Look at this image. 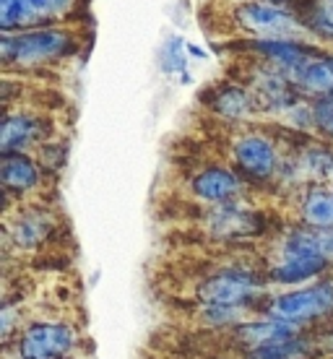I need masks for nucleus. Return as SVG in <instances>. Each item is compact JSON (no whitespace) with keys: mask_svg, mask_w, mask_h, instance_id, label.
Instances as JSON below:
<instances>
[{"mask_svg":"<svg viewBox=\"0 0 333 359\" xmlns=\"http://www.w3.org/2000/svg\"><path fill=\"white\" fill-rule=\"evenodd\" d=\"M18 359H73L79 333L65 320H32L8 344Z\"/></svg>","mask_w":333,"mask_h":359,"instance_id":"3","label":"nucleus"},{"mask_svg":"<svg viewBox=\"0 0 333 359\" xmlns=\"http://www.w3.org/2000/svg\"><path fill=\"white\" fill-rule=\"evenodd\" d=\"M232 156L237 170L243 172L245 177L263 182V180H273L279 175L281 156L279 149L271 144L269 138H263L258 133L240 135L232 146Z\"/></svg>","mask_w":333,"mask_h":359,"instance_id":"6","label":"nucleus"},{"mask_svg":"<svg viewBox=\"0 0 333 359\" xmlns=\"http://www.w3.org/2000/svg\"><path fill=\"white\" fill-rule=\"evenodd\" d=\"M263 3H279V0H263Z\"/></svg>","mask_w":333,"mask_h":359,"instance_id":"23","label":"nucleus"},{"mask_svg":"<svg viewBox=\"0 0 333 359\" xmlns=\"http://www.w3.org/2000/svg\"><path fill=\"white\" fill-rule=\"evenodd\" d=\"M294 83L315 99L333 97V57H310L294 76Z\"/></svg>","mask_w":333,"mask_h":359,"instance_id":"14","label":"nucleus"},{"mask_svg":"<svg viewBox=\"0 0 333 359\" xmlns=\"http://www.w3.org/2000/svg\"><path fill=\"white\" fill-rule=\"evenodd\" d=\"M0 18H3L6 32L13 27H21L27 18H32L29 0H0Z\"/></svg>","mask_w":333,"mask_h":359,"instance_id":"18","label":"nucleus"},{"mask_svg":"<svg viewBox=\"0 0 333 359\" xmlns=\"http://www.w3.org/2000/svg\"><path fill=\"white\" fill-rule=\"evenodd\" d=\"M211 232L217 237H245V234L258 232V216L250 211H243L237 206V201L232 203H222L211 211Z\"/></svg>","mask_w":333,"mask_h":359,"instance_id":"11","label":"nucleus"},{"mask_svg":"<svg viewBox=\"0 0 333 359\" xmlns=\"http://www.w3.org/2000/svg\"><path fill=\"white\" fill-rule=\"evenodd\" d=\"M302 333H305V328L266 315V318H250L243 325H237L234 331H229V339H232L234 346L243 349V354H247V351L263 349V346H271V344L297 339Z\"/></svg>","mask_w":333,"mask_h":359,"instance_id":"7","label":"nucleus"},{"mask_svg":"<svg viewBox=\"0 0 333 359\" xmlns=\"http://www.w3.org/2000/svg\"><path fill=\"white\" fill-rule=\"evenodd\" d=\"M266 315L279 318L299 328L323 320L333 315V278H318L305 287L287 289L281 294H273L266 302Z\"/></svg>","mask_w":333,"mask_h":359,"instance_id":"2","label":"nucleus"},{"mask_svg":"<svg viewBox=\"0 0 333 359\" xmlns=\"http://www.w3.org/2000/svg\"><path fill=\"white\" fill-rule=\"evenodd\" d=\"M73 50V39L68 32L60 29H34V32H18L3 34V57L18 65H39L63 53Z\"/></svg>","mask_w":333,"mask_h":359,"instance_id":"4","label":"nucleus"},{"mask_svg":"<svg viewBox=\"0 0 333 359\" xmlns=\"http://www.w3.org/2000/svg\"><path fill=\"white\" fill-rule=\"evenodd\" d=\"M313 354H315V344L302 333L297 339L247 351V354H243V359H313Z\"/></svg>","mask_w":333,"mask_h":359,"instance_id":"17","label":"nucleus"},{"mask_svg":"<svg viewBox=\"0 0 333 359\" xmlns=\"http://www.w3.org/2000/svg\"><path fill=\"white\" fill-rule=\"evenodd\" d=\"M76 0H29L32 16H55V13H65L73 8Z\"/></svg>","mask_w":333,"mask_h":359,"instance_id":"21","label":"nucleus"},{"mask_svg":"<svg viewBox=\"0 0 333 359\" xmlns=\"http://www.w3.org/2000/svg\"><path fill=\"white\" fill-rule=\"evenodd\" d=\"M0 180H3V188L8 193L24 196L29 190H34L39 185V167L34 164L32 156L27 154H3L0 159Z\"/></svg>","mask_w":333,"mask_h":359,"instance_id":"9","label":"nucleus"},{"mask_svg":"<svg viewBox=\"0 0 333 359\" xmlns=\"http://www.w3.org/2000/svg\"><path fill=\"white\" fill-rule=\"evenodd\" d=\"M55 232V222L50 214H39V211H29V214H18V219L11 222L8 237L13 240L16 248H24V250H32V248H39L47 237Z\"/></svg>","mask_w":333,"mask_h":359,"instance_id":"13","label":"nucleus"},{"mask_svg":"<svg viewBox=\"0 0 333 359\" xmlns=\"http://www.w3.org/2000/svg\"><path fill=\"white\" fill-rule=\"evenodd\" d=\"M211 109L226 120H243L250 117L255 109V97L240 86H222L211 99Z\"/></svg>","mask_w":333,"mask_h":359,"instance_id":"16","label":"nucleus"},{"mask_svg":"<svg viewBox=\"0 0 333 359\" xmlns=\"http://www.w3.org/2000/svg\"><path fill=\"white\" fill-rule=\"evenodd\" d=\"M323 344H325V346H328V349L333 351V328H328V333H325V336H323Z\"/></svg>","mask_w":333,"mask_h":359,"instance_id":"22","label":"nucleus"},{"mask_svg":"<svg viewBox=\"0 0 333 359\" xmlns=\"http://www.w3.org/2000/svg\"><path fill=\"white\" fill-rule=\"evenodd\" d=\"M250 50L261 53L263 57H269L279 71H284L287 76H292V79H294V76L302 71V65L310 60V55H307L294 39H255V42H250Z\"/></svg>","mask_w":333,"mask_h":359,"instance_id":"10","label":"nucleus"},{"mask_svg":"<svg viewBox=\"0 0 333 359\" xmlns=\"http://www.w3.org/2000/svg\"><path fill=\"white\" fill-rule=\"evenodd\" d=\"M310 32H318L323 36H333V0L318 6L313 18H310Z\"/></svg>","mask_w":333,"mask_h":359,"instance_id":"20","label":"nucleus"},{"mask_svg":"<svg viewBox=\"0 0 333 359\" xmlns=\"http://www.w3.org/2000/svg\"><path fill=\"white\" fill-rule=\"evenodd\" d=\"M302 224L315 229H333V190L310 188L299 203Z\"/></svg>","mask_w":333,"mask_h":359,"instance_id":"15","label":"nucleus"},{"mask_svg":"<svg viewBox=\"0 0 333 359\" xmlns=\"http://www.w3.org/2000/svg\"><path fill=\"white\" fill-rule=\"evenodd\" d=\"M190 193L211 206L232 203L243 193V177L226 167H206L190 180Z\"/></svg>","mask_w":333,"mask_h":359,"instance_id":"8","label":"nucleus"},{"mask_svg":"<svg viewBox=\"0 0 333 359\" xmlns=\"http://www.w3.org/2000/svg\"><path fill=\"white\" fill-rule=\"evenodd\" d=\"M39 120L32 115H24V112H18V115H8L6 117V123H3V130H0V149L3 154H24L29 146L39 141Z\"/></svg>","mask_w":333,"mask_h":359,"instance_id":"12","label":"nucleus"},{"mask_svg":"<svg viewBox=\"0 0 333 359\" xmlns=\"http://www.w3.org/2000/svg\"><path fill=\"white\" fill-rule=\"evenodd\" d=\"M269 276L250 266H224L208 273L196 287V299L201 307H245L255 310L269 289Z\"/></svg>","mask_w":333,"mask_h":359,"instance_id":"1","label":"nucleus"},{"mask_svg":"<svg viewBox=\"0 0 333 359\" xmlns=\"http://www.w3.org/2000/svg\"><path fill=\"white\" fill-rule=\"evenodd\" d=\"M313 126L323 135L333 138V97L315 99L313 102Z\"/></svg>","mask_w":333,"mask_h":359,"instance_id":"19","label":"nucleus"},{"mask_svg":"<svg viewBox=\"0 0 333 359\" xmlns=\"http://www.w3.org/2000/svg\"><path fill=\"white\" fill-rule=\"evenodd\" d=\"M237 18L245 29H250L261 39H297L302 34V24L289 11L273 6V3H245L237 8Z\"/></svg>","mask_w":333,"mask_h":359,"instance_id":"5","label":"nucleus"}]
</instances>
